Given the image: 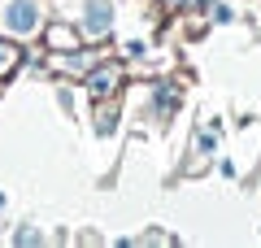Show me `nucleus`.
<instances>
[{"mask_svg": "<svg viewBox=\"0 0 261 248\" xmlns=\"http://www.w3.org/2000/svg\"><path fill=\"white\" fill-rule=\"evenodd\" d=\"M0 27L13 31V35H31V31L39 27V5H35V0H5Z\"/></svg>", "mask_w": 261, "mask_h": 248, "instance_id": "1", "label": "nucleus"}, {"mask_svg": "<svg viewBox=\"0 0 261 248\" xmlns=\"http://www.w3.org/2000/svg\"><path fill=\"white\" fill-rule=\"evenodd\" d=\"M87 35H105L109 31V0H87Z\"/></svg>", "mask_w": 261, "mask_h": 248, "instance_id": "2", "label": "nucleus"}, {"mask_svg": "<svg viewBox=\"0 0 261 248\" xmlns=\"http://www.w3.org/2000/svg\"><path fill=\"white\" fill-rule=\"evenodd\" d=\"M109 83H113V74H109V70L96 74V92H109Z\"/></svg>", "mask_w": 261, "mask_h": 248, "instance_id": "3", "label": "nucleus"}, {"mask_svg": "<svg viewBox=\"0 0 261 248\" xmlns=\"http://www.w3.org/2000/svg\"><path fill=\"white\" fill-rule=\"evenodd\" d=\"M9 65H13V53H9L5 44H0V70H9Z\"/></svg>", "mask_w": 261, "mask_h": 248, "instance_id": "4", "label": "nucleus"}]
</instances>
